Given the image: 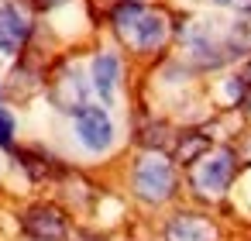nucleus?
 Returning <instances> with one entry per match:
<instances>
[{"label": "nucleus", "instance_id": "8", "mask_svg": "<svg viewBox=\"0 0 251 241\" xmlns=\"http://www.w3.org/2000/svg\"><path fill=\"white\" fill-rule=\"evenodd\" d=\"M117 80H121V62H117V55H110V52L97 55V59H93V90H97L107 104H110L114 93H117Z\"/></svg>", "mask_w": 251, "mask_h": 241}, {"label": "nucleus", "instance_id": "3", "mask_svg": "<svg viewBox=\"0 0 251 241\" xmlns=\"http://www.w3.org/2000/svg\"><path fill=\"white\" fill-rule=\"evenodd\" d=\"M230 176H234V155H230L227 148H220V152H210V155H203V159L196 162V169H193V186H196L203 196H220V193L227 189Z\"/></svg>", "mask_w": 251, "mask_h": 241}, {"label": "nucleus", "instance_id": "6", "mask_svg": "<svg viewBox=\"0 0 251 241\" xmlns=\"http://www.w3.org/2000/svg\"><path fill=\"white\" fill-rule=\"evenodd\" d=\"M165 241H217V227L196 214H176L165 227Z\"/></svg>", "mask_w": 251, "mask_h": 241}, {"label": "nucleus", "instance_id": "13", "mask_svg": "<svg viewBox=\"0 0 251 241\" xmlns=\"http://www.w3.org/2000/svg\"><path fill=\"white\" fill-rule=\"evenodd\" d=\"M248 80H251V66H248Z\"/></svg>", "mask_w": 251, "mask_h": 241}, {"label": "nucleus", "instance_id": "2", "mask_svg": "<svg viewBox=\"0 0 251 241\" xmlns=\"http://www.w3.org/2000/svg\"><path fill=\"white\" fill-rule=\"evenodd\" d=\"M172 186H176L172 162L158 152H148L134 169V193L148 203H162V200L172 196Z\"/></svg>", "mask_w": 251, "mask_h": 241}, {"label": "nucleus", "instance_id": "7", "mask_svg": "<svg viewBox=\"0 0 251 241\" xmlns=\"http://www.w3.org/2000/svg\"><path fill=\"white\" fill-rule=\"evenodd\" d=\"M28 38V21L18 7H4L0 11V52L4 55H14Z\"/></svg>", "mask_w": 251, "mask_h": 241}, {"label": "nucleus", "instance_id": "9", "mask_svg": "<svg viewBox=\"0 0 251 241\" xmlns=\"http://www.w3.org/2000/svg\"><path fill=\"white\" fill-rule=\"evenodd\" d=\"M83 83H79V73L76 69H66L62 73V80H55V86H52V100L62 107V110H83Z\"/></svg>", "mask_w": 251, "mask_h": 241}, {"label": "nucleus", "instance_id": "12", "mask_svg": "<svg viewBox=\"0 0 251 241\" xmlns=\"http://www.w3.org/2000/svg\"><path fill=\"white\" fill-rule=\"evenodd\" d=\"M217 4H230V0H217Z\"/></svg>", "mask_w": 251, "mask_h": 241}, {"label": "nucleus", "instance_id": "10", "mask_svg": "<svg viewBox=\"0 0 251 241\" xmlns=\"http://www.w3.org/2000/svg\"><path fill=\"white\" fill-rule=\"evenodd\" d=\"M203 148H206V138H200V134H196V138H186V141L179 145V159H182V162H193Z\"/></svg>", "mask_w": 251, "mask_h": 241}, {"label": "nucleus", "instance_id": "4", "mask_svg": "<svg viewBox=\"0 0 251 241\" xmlns=\"http://www.w3.org/2000/svg\"><path fill=\"white\" fill-rule=\"evenodd\" d=\"M76 134L90 152H107L114 141V124L103 107H83L76 114Z\"/></svg>", "mask_w": 251, "mask_h": 241}, {"label": "nucleus", "instance_id": "5", "mask_svg": "<svg viewBox=\"0 0 251 241\" xmlns=\"http://www.w3.org/2000/svg\"><path fill=\"white\" fill-rule=\"evenodd\" d=\"M25 231L35 241H59L66 234V220L55 207H31L25 214Z\"/></svg>", "mask_w": 251, "mask_h": 241}, {"label": "nucleus", "instance_id": "1", "mask_svg": "<svg viewBox=\"0 0 251 241\" xmlns=\"http://www.w3.org/2000/svg\"><path fill=\"white\" fill-rule=\"evenodd\" d=\"M114 25L121 31V38L134 49H158L169 35V21L155 11H145L138 4H124L114 11Z\"/></svg>", "mask_w": 251, "mask_h": 241}, {"label": "nucleus", "instance_id": "11", "mask_svg": "<svg viewBox=\"0 0 251 241\" xmlns=\"http://www.w3.org/2000/svg\"><path fill=\"white\" fill-rule=\"evenodd\" d=\"M11 134H14V121L7 110H0V145H11Z\"/></svg>", "mask_w": 251, "mask_h": 241}]
</instances>
